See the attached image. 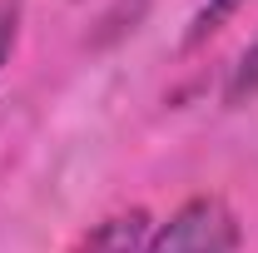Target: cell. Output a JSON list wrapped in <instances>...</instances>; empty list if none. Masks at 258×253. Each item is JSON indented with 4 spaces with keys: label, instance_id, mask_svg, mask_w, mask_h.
I'll use <instances>...</instances> for the list:
<instances>
[{
    "label": "cell",
    "instance_id": "cell-1",
    "mask_svg": "<svg viewBox=\"0 0 258 253\" xmlns=\"http://www.w3.org/2000/svg\"><path fill=\"white\" fill-rule=\"evenodd\" d=\"M243 228L238 214L228 209L219 194H199L189 204H179L169 223H159L139 253H238Z\"/></svg>",
    "mask_w": 258,
    "mask_h": 253
},
{
    "label": "cell",
    "instance_id": "cell-2",
    "mask_svg": "<svg viewBox=\"0 0 258 253\" xmlns=\"http://www.w3.org/2000/svg\"><path fill=\"white\" fill-rule=\"evenodd\" d=\"M144 228H149V214L144 209H129V214H114L104 219L95 233H85L75 253H139L144 248Z\"/></svg>",
    "mask_w": 258,
    "mask_h": 253
},
{
    "label": "cell",
    "instance_id": "cell-3",
    "mask_svg": "<svg viewBox=\"0 0 258 253\" xmlns=\"http://www.w3.org/2000/svg\"><path fill=\"white\" fill-rule=\"evenodd\" d=\"M248 0H204L199 10H194V20H189V35H184V45H204L214 30H224V20L228 15H238Z\"/></svg>",
    "mask_w": 258,
    "mask_h": 253
},
{
    "label": "cell",
    "instance_id": "cell-4",
    "mask_svg": "<svg viewBox=\"0 0 258 253\" xmlns=\"http://www.w3.org/2000/svg\"><path fill=\"white\" fill-rule=\"evenodd\" d=\"M258 95V40L238 55V65H233V75H228V90L224 99L228 104H243V99H253Z\"/></svg>",
    "mask_w": 258,
    "mask_h": 253
},
{
    "label": "cell",
    "instance_id": "cell-5",
    "mask_svg": "<svg viewBox=\"0 0 258 253\" xmlns=\"http://www.w3.org/2000/svg\"><path fill=\"white\" fill-rule=\"evenodd\" d=\"M15 25H20L15 5H0V65L10 60V50H15Z\"/></svg>",
    "mask_w": 258,
    "mask_h": 253
}]
</instances>
